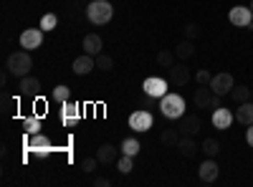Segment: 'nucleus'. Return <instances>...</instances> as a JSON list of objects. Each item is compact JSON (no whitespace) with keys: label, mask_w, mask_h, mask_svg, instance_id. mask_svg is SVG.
<instances>
[{"label":"nucleus","mask_w":253,"mask_h":187,"mask_svg":"<svg viewBox=\"0 0 253 187\" xmlns=\"http://www.w3.org/2000/svg\"><path fill=\"white\" fill-rule=\"evenodd\" d=\"M51 152H53V144H51V139L46 137V134H28V139H26V157L28 159H36V162H43V159H48L51 157Z\"/></svg>","instance_id":"obj_1"},{"label":"nucleus","mask_w":253,"mask_h":187,"mask_svg":"<svg viewBox=\"0 0 253 187\" xmlns=\"http://www.w3.org/2000/svg\"><path fill=\"white\" fill-rule=\"evenodd\" d=\"M185 99L180 96V94H175V91H167L162 99H160V112H162V116L165 119H182L185 116Z\"/></svg>","instance_id":"obj_2"},{"label":"nucleus","mask_w":253,"mask_h":187,"mask_svg":"<svg viewBox=\"0 0 253 187\" xmlns=\"http://www.w3.org/2000/svg\"><path fill=\"white\" fill-rule=\"evenodd\" d=\"M5 69L10 71V76H18V78H23V76H28L31 74V69H33V58H31V51H15V53H10L8 56V64H5Z\"/></svg>","instance_id":"obj_3"},{"label":"nucleus","mask_w":253,"mask_h":187,"mask_svg":"<svg viewBox=\"0 0 253 187\" xmlns=\"http://www.w3.org/2000/svg\"><path fill=\"white\" fill-rule=\"evenodd\" d=\"M112 15H114V8H112L109 0H91L86 5V18L94 26H107L112 20Z\"/></svg>","instance_id":"obj_4"},{"label":"nucleus","mask_w":253,"mask_h":187,"mask_svg":"<svg viewBox=\"0 0 253 187\" xmlns=\"http://www.w3.org/2000/svg\"><path fill=\"white\" fill-rule=\"evenodd\" d=\"M220 94H213V89L210 86H200L198 84V89H195V94H193V101H195V107L198 109H218L220 107Z\"/></svg>","instance_id":"obj_5"},{"label":"nucleus","mask_w":253,"mask_h":187,"mask_svg":"<svg viewBox=\"0 0 253 187\" xmlns=\"http://www.w3.org/2000/svg\"><path fill=\"white\" fill-rule=\"evenodd\" d=\"M142 91L150 94V96H155V99L160 101L167 91H170V81L162 78V76H150V78L142 81Z\"/></svg>","instance_id":"obj_6"},{"label":"nucleus","mask_w":253,"mask_h":187,"mask_svg":"<svg viewBox=\"0 0 253 187\" xmlns=\"http://www.w3.org/2000/svg\"><path fill=\"white\" fill-rule=\"evenodd\" d=\"M152 124H155V116H152V112H147V109H137L134 114H129V129L137 132V134L150 132Z\"/></svg>","instance_id":"obj_7"},{"label":"nucleus","mask_w":253,"mask_h":187,"mask_svg":"<svg viewBox=\"0 0 253 187\" xmlns=\"http://www.w3.org/2000/svg\"><path fill=\"white\" fill-rule=\"evenodd\" d=\"M228 20H230L236 28H251V23H253V10H251V5H236V8H230Z\"/></svg>","instance_id":"obj_8"},{"label":"nucleus","mask_w":253,"mask_h":187,"mask_svg":"<svg viewBox=\"0 0 253 187\" xmlns=\"http://www.w3.org/2000/svg\"><path fill=\"white\" fill-rule=\"evenodd\" d=\"M43 33L46 31H41V26L38 28H26L23 33H20V48H26V51L41 48V43H43Z\"/></svg>","instance_id":"obj_9"},{"label":"nucleus","mask_w":253,"mask_h":187,"mask_svg":"<svg viewBox=\"0 0 253 187\" xmlns=\"http://www.w3.org/2000/svg\"><path fill=\"white\" fill-rule=\"evenodd\" d=\"M236 86V81H233V74H228V71H223V74H215L213 78H210V89H213V94H220V96H225V94H230V89Z\"/></svg>","instance_id":"obj_10"},{"label":"nucleus","mask_w":253,"mask_h":187,"mask_svg":"<svg viewBox=\"0 0 253 187\" xmlns=\"http://www.w3.org/2000/svg\"><path fill=\"white\" fill-rule=\"evenodd\" d=\"M190 78H193V74H190V69L185 64H175L167 69V81H170L172 86H187Z\"/></svg>","instance_id":"obj_11"},{"label":"nucleus","mask_w":253,"mask_h":187,"mask_svg":"<svg viewBox=\"0 0 253 187\" xmlns=\"http://www.w3.org/2000/svg\"><path fill=\"white\" fill-rule=\"evenodd\" d=\"M61 121H63V127H76L81 121V107L79 104H74V101L61 104Z\"/></svg>","instance_id":"obj_12"},{"label":"nucleus","mask_w":253,"mask_h":187,"mask_svg":"<svg viewBox=\"0 0 253 187\" xmlns=\"http://www.w3.org/2000/svg\"><path fill=\"white\" fill-rule=\"evenodd\" d=\"M200 127H203V124H200V119L195 114H185L182 119H177V129H180L182 137H198Z\"/></svg>","instance_id":"obj_13"},{"label":"nucleus","mask_w":253,"mask_h":187,"mask_svg":"<svg viewBox=\"0 0 253 187\" xmlns=\"http://www.w3.org/2000/svg\"><path fill=\"white\" fill-rule=\"evenodd\" d=\"M218 175H220V170H218V162H215V157H208L200 167H198V177L203 180V182H215L218 180Z\"/></svg>","instance_id":"obj_14"},{"label":"nucleus","mask_w":253,"mask_h":187,"mask_svg":"<svg viewBox=\"0 0 253 187\" xmlns=\"http://www.w3.org/2000/svg\"><path fill=\"white\" fill-rule=\"evenodd\" d=\"M233 119H236V114L230 112V109H225V107L213 109V116H210V121H213L215 129H228L230 124H233Z\"/></svg>","instance_id":"obj_15"},{"label":"nucleus","mask_w":253,"mask_h":187,"mask_svg":"<svg viewBox=\"0 0 253 187\" xmlns=\"http://www.w3.org/2000/svg\"><path fill=\"white\" fill-rule=\"evenodd\" d=\"M74 74L76 76H86V74H91L94 69H96V56H89V53H84V56H79V58H74Z\"/></svg>","instance_id":"obj_16"},{"label":"nucleus","mask_w":253,"mask_h":187,"mask_svg":"<svg viewBox=\"0 0 253 187\" xmlns=\"http://www.w3.org/2000/svg\"><path fill=\"white\" fill-rule=\"evenodd\" d=\"M18 91H20V96H26V99H36L41 94V81L33 78V76H23L20 84H18Z\"/></svg>","instance_id":"obj_17"},{"label":"nucleus","mask_w":253,"mask_h":187,"mask_svg":"<svg viewBox=\"0 0 253 187\" xmlns=\"http://www.w3.org/2000/svg\"><path fill=\"white\" fill-rule=\"evenodd\" d=\"M185 159H193L198 152H200V147H198V142H195V137H180V142H177V147H175Z\"/></svg>","instance_id":"obj_18"},{"label":"nucleus","mask_w":253,"mask_h":187,"mask_svg":"<svg viewBox=\"0 0 253 187\" xmlns=\"http://www.w3.org/2000/svg\"><path fill=\"white\" fill-rule=\"evenodd\" d=\"M84 53H89V56H99L101 48H104V40L99 33H89V36H84V43H81Z\"/></svg>","instance_id":"obj_19"},{"label":"nucleus","mask_w":253,"mask_h":187,"mask_svg":"<svg viewBox=\"0 0 253 187\" xmlns=\"http://www.w3.org/2000/svg\"><path fill=\"white\" fill-rule=\"evenodd\" d=\"M119 154H122V150H117L114 144H101V147L96 150V159H99L101 164H112V162H117Z\"/></svg>","instance_id":"obj_20"},{"label":"nucleus","mask_w":253,"mask_h":187,"mask_svg":"<svg viewBox=\"0 0 253 187\" xmlns=\"http://www.w3.org/2000/svg\"><path fill=\"white\" fill-rule=\"evenodd\" d=\"M236 119H238L241 124H246V127H251V124H253V99H248V101L238 104Z\"/></svg>","instance_id":"obj_21"},{"label":"nucleus","mask_w":253,"mask_h":187,"mask_svg":"<svg viewBox=\"0 0 253 187\" xmlns=\"http://www.w3.org/2000/svg\"><path fill=\"white\" fill-rule=\"evenodd\" d=\"M175 51V56H177V61H190L195 56V43L190 38H185V40H180L177 43V48H172Z\"/></svg>","instance_id":"obj_22"},{"label":"nucleus","mask_w":253,"mask_h":187,"mask_svg":"<svg viewBox=\"0 0 253 187\" xmlns=\"http://www.w3.org/2000/svg\"><path fill=\"white\" fill-rule=\"evenodd\" d=\"M20 127H23V132L26 134H38L41 132V127H43V121H41V116H26L23 121H20Z\"/></svg>","instance_id":"obj_23"},{"label":"nucleus","mask_w":253,"mask_h":187,"mask_svg":"<svg viewBox=\"0 0 253 187\" xmlns=\"http://www.w3.org/2000/svg\"><path fill=\"white\" fill-rule=\"evenodd\" d=\"M119 150H122V154H129V157H137L139 154V150H142V144L134 139V137H126L122 144H119Z\"/></svg>","instance_id":"obj_24"},{"label":"nucleus","mask_w":253,"mask_h":187,"mask_svg":"<svg viewBox=\"0 0 253 187\" xmlns=\"http://www.w3.org/2000/svg\"><path fill=\"white\" fill-rule=\"evenodd\" d=\"M180 129H162L160 134V142L165 144V147H177V142H180Z\"/></svg>","instance_id":"obj_25"},{"label":"nucleus","mask_w":253,"mask_h":187,"mask_svg":"<svg viewBox=\"0 0 253 187\" xmlns=\"http://www.w3.org/2000/svg\"><path fill=\"white\" fill-rule=\"evenodd\" d=\"M200 152H203L205 157H218V154H220V144H218V139H203Z\"/></svg>","instance_id":"obj_26"},{"label":"nucleus","mask_w":253,"mask_h":187,"mask_svg":"<svg viewBox=\"0 0 253 187\" xmlns=\"http://www.w3.org/2000/svg\"><path fill=\"white\" fill-rule=\"evenodd\" d=\"M251 91H253V89H248V86L238 84V86L230 89V99H233L236 104H243V101H248V99H251Z\"/></svg>","instance_id":"obj_27"},{"label":"nucleus","mask_w":253,"mask_h":187,"mask_svg":"<svg viewBox=\"0 0 253 187\" xmlns=\"http://www.w3.org/2000/svg\"><path fill=\"white\" fill-rule=\"evenodd\" d=\"M51 99H53L56 104H66V101H71V89L63 86V84H58V86L51 91Z\"/></svg>","instance_id":"obj_28"},{"label":"nucleus","mask_w":253,"mask_h":187,"mask_svg":"<svg viewBox=\"0 0 253 187\" xmlns=\"http://www.w3.org/2000/svg\"><path fill=\"white\" fill-rule=\"evenodd\" d=\"M175 58H177V56H175V51L165 48V51H160V53H157V64H160L162 69H170V66H175V64H177Z\"/></svg>","instance_id":"obj_29"},{"label":"nucleus","mask_w":253,"mask_h":187,"mask_svg":"<svg viewBox=\"0 0 253 187\" xmlns=\"http://www.w3.org/2000/svg\"><path fill=\"white\" fill-rule=\"evenodd\" d=\"M117 167H119V172H122V175H129V172L134 170V157H129V154H119Z\"/></svg>","instance_id":"obj_30"},{"label":"nucleus","mask_w":253,"mask_h":187,"mask_svg":"<svg viewBox=\"0 0 253 187\" xmlns=\"http://www.w3.org/2000/svg\"><path fill=\"white\" fill-rule=\"evenodd\" d=\"M56 26H58V15L56 13H46L43 18H41V31H56Z\"/></svg>","instance_id":"obj_31"},{"label":"nucleus","mask_w":253,"mask_h":187,"mask_svg":"<svg viewBox=\"0 0 253 187\" xmlns=\"http://www.w3.org/2000/svg\"><path fill=\"white\" fill-rule=\"evenodd\" d=\"M96 69H99V71H112V69H114V58L107 56V53H99V56H96Z\"/></svg>","instance_id":"obj_32"},{"label":"nucleus","mask_w":253,"mask_h":187,"mask_svg":"<svg viewBox=\"0 0 253 187\" xmlns=\"http://www.w3.org/2000/svg\"><path fill=\"white\" fill-rule=\"evenodd\" d=\"M96 164H101L96 157H84V159H81V164H79V170H81L84 175H91V172L96 170Z\"/></svg>","instance_id":"obj_33"},{"label":"nucleus","mask_w":253,"mask_h":187,"mask_svg":"<svg viewBox=\"0 0 253 187\" xmlns=\"http://www.w3.org/2000/svg\"><path fill=\"white\" fill-rule=\"evenodd\" d=\"M185 38H190V40L200 38V26H198V23H187V26H185Z\"/></svg>","instance_id":"obj_34"},{"label":"nucleus","mask_w":253,"mask_h":187,"mask_svg":"<svg viewBox=\"0 0 253 187\" xmlns=\"http://www.w3.org/2000/svg\"><path fill=\"white\" fill-rule=\"evenodd\" d=\"M210 78H213V74L205 71V69H200V71L195 74V81H198L200 86H210Z\"/></svg>","instance_id":"obj_35"},{"label":"nucleus","mask_w":253,"mask_h":187,"mask_svg":"<svg viewBox=\"0 0 253 187\" xmlns=\"http://www.w3.org/2000/svg\"><path fill=\"white\" fill-rule=\"evenodd\" d=\"M3 109H5V116H8L10 109H13V99L10 96H3Z\"/></svg>","instance_id":"obj_36"},{"label":"nucleus","mask_w":253,"mask_h":187,"mask_svg":"<svg viewBox=\"0 0 253 187\" xmlns=\"http://www.w3.org/2000/svg\"><path fill=\"white\" fill-rule=\"evenodd\" d=\"M109 185H112V182H109L107 177H96V180H94V187H109Z\"/></svg>","instance_id":"obj_37"},{"label":"nucleus","mask_w":253,"mask_h":187,"mask_svg":"<svg viewBox=\"0 0 253 187\" xmlns=\"http://www.w3.org/2000/svg\"><path fill=\"white\" fill-rule=\"evenodd\" d=\"M246 142H248V147L253 150V124L248 127V132H246Z\"/></svg>","instance_id":"obj_38"},{"label":"nucleus","mask_w":253,"mask_h":187,"mask_svg":"<svg viewBox=\"0 0 253 187\" xmlns=\"http://www.w3.org/2000/svg\"><path fill=\"white\" fill-rule=\"evenodd\" d=\"M251 10H253V0H251Z\"/></svg>","instance_id":"obj_39"},{"label":"nucleus","mask_w":253,"mask_h":187,"mask_svg":"<svg viewBox=\"0 0 253 187\" xmlns=\"http://www.w3.org/2000/svg\"><path fill=\"white\" fill-rule=\"evenodd\" d=\"M251 99H253V91H251Z\"/></svg>","instance_id":"obj_40"}]
</instances>
